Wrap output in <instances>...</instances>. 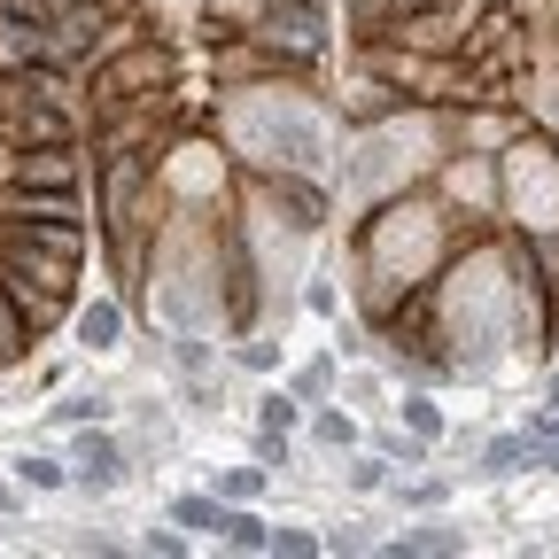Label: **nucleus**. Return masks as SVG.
I'll use <instances>...</instances> for the list:
<instances>
[{"mask_svg":"<svg viewBox=\"0 0 559 559\" xmlns=\"http://www.w3.org/2000/svg\"><path fill=\"white\" fill-rule=\"evenodd\" d=\"M451 234L459 218L428 194H389L373 218L358 226V304L389 326L428 280L451 264Z\"/></svg>","mask_w":559,"mask_h":559,"instance_id":"1","label":"nucleus"},{"mask_svg":"<svg viewBox=\"0 0 559 559\" xmlns=\"http://www.w3.org/2000/svg\"><path fill=\"white\" fill-rule=\"evenodd\" d=\"M226 156L241 171H319L334 164V124L304 102V86H234L218 109Z\"/></svg>","mask_w":559,"mask_h":559,"instance_id":"2","label":"nucleus"},{"mask_svg":"<svg viewBox=\"0 0 559 559\" xmlns=\"http://www.w3.org/2000/svg\"><path fill=\"white\" fill-rule=\"evenodd\" d=\"M498 218H513L521 241L559 234V140L551 132H513L498 148Z\"/></svg>","mask_w":559,"mask_h":559,"instance_id":"3","label":"nucleus"},{"mask_svg":"<svg viewBox=\"0 0 559 559\" xmlns=\"http://www.w3.org/2000/svg\"><path fill=\"white\" fill-rule=\"evenodd\" d=\"M94 117H124V109H156L164 86H171V47L164 39H117L102 62H94Z\"/></svg>","mask_w":559,"mask_h":559,"instance_id":"4","label":"nucleus"},{"mask_svg":"<svg viewBox=\"0 0 559 559\" xmlns=\"http://www.w3.org/2000/svg\"><path fill=\"white\" fill-rule=\"evenodd\" d=\"M241 39L264 55L272 79H304V70L326 55V39H334V16H326V0H272Z\"/></svg>","mask_w":559,"mask_h":559,"instance_id":"5","label":"nucleus"},{"mask_svg":"<svg viewBox=\"0 0 559 559\" xmlns=\"http://www.w3.org/2000/svg\"><path fill=\"white\" fill-rule=\"evenodd\" d=\"M156 179H164V202L171 194L187 202L179 218H210V210H218L210 194L226 187V148H218V140H179L171 156H156Z\"/></svg>","mask_w":559,"mask_h":559,"instance_id":"6","label":"nucleus"},{"mask_svg":"<svg viewBox=\"0 0 559 559\" xmlns=\"http://www.w3.org/2000/svg\"><path fill=\"white\" fill-rule=\"evenodd\" d=\"M389 47H412V55H466L474 47V16H466V0H436V9H412L381 32Z\"/></svg>","mask_w":559,"mask_h":559,"instance_id":"7","label":"nucleus"},{"mask_svg":"<svg viewBox=\"0 0 559 559\" xmlns=\"http://www.w3.org/2000/svg\"><path fill=\"white\" fill-rule=\"evenodd\" d=\"M257 194L272 218H288L296 234H319L334 218V202H326V179L319 171H257Z\"/></svg>","mask_w":559,"mask_h":559,"instance_id":"8","label":"nucleus"},{"mask_svg":"<svg viewBox=\"0 0 559 559\" xmlns=\"http://www.w3.org/2000/svg\"><path fill=\"white\" fill-rule=\"evenodd\" d=\"M117 481H124V443L102 428V419H86L79 443H70V489H94V498H109Z\"/></svg>","mask_w":559,"mask_h":559,"instance_id":"9","label":"nucleus"},{"mask_svg":"<svg viewBox=\"0 0 559 559\" xmlns=\"http://www.w3.org/2000/svg\"><path fill=\"white\" fill-rule=\"evenodd\" d=\"M70 326H79V349H94V358H102V349L124 342V304H117V296H94V304L70 311Z\"/></svg>","mask_w":559,"mask_h":559,"instance_id":"10","label":"nucleus"},{"mask_svg":"<svg viewBox=\"0 0 559 559\" xmlns=\"http://www.w3.org/2000/svg\"><path fill=\"white\" fill-rule=\"evenodd\" d=\"M451 551H466V536L451 521H419V528L389 536V559H451Z\"/></svg>","mask_w":559,"mask_h":559,"instance_id":"11","label":"nucleus"},{"mask_svg":"<svg viewBox=\"0 0 559 559\" xmlns=\"http://www.w3.org/2000/svg\"><path fill=\"white\" fill-rule=\"evenodd\" d=\"M218 536H226L234 551H272V521H264L257 506H226V513H218Z\"/></svg>","mask_w":559,"mask_h":559,"instance_id":"12","label":"nucleus"},{"mask_svg":"<svg viewBox=\"0 0 559 559\" xmlns=\"http://www.w3.org/2000/svg\"><path fill=\"white\" fill-rule=\"evenodd\" d=\"M311 443L334 451V459H342V451H358V419H349L342 404H311Z\"/></svg>","mask_w":559,"mask_h":559,"instance_id":"13","label":"nucleus"},{"mask_svg":"<svg viewBox=\"0 0 559 559\" xmlns=\"http://www.w3.org/2000/svg\"><path fill=\"white\" fill-rule=\"evenodd\" d=\"M264 481H272L264 459H257V466H226L218 481H210V498H218V506H257V498H264Z\"/></svg>","mask_w":559,"mask_h":559,"instance_id":"14","label":"nucleus"},{"mask_svg":"<svg viewBox=\"0 0 559 559\" xmlns=\"http://www.w3.org/2000/svg\"><path fill=\"white\" fill-rule=\"evenodd\" d=\"M396 428H404V436H419V443H443V404H436L428 389H412V396L396 404Z\"/></svg>","mask_w":559,"mask_h":559,"instance_id":"15","label":"nucleus"},{"mask_svg":"<svg viewBox=\"0 0 559 559\" xmlns=\"http://www.w3.org/2000/svg\"><path fill=\"white\" fill-rule=\"evenodd\" d=\"M32 342H39V334H32V319L16 311V296H9V288H0V373H9V366L24 358Z\"/></svg>","mask_w":559,"mask_h":559,"instance_id":"16","label":"nucleus"},{"mask_svg":"<svg viewBox=\"0 0 559 559\" xmlns=\"http://www.w3.org/2000/svg\"><path fill=\"white\" fill-rule=\"evenodd\" d=\"M389 451H342V481L358 489V498H373V489H389Z\"/></svg>","mask_w":559,"mask_h":559,"instance_id":"17","label":"nucleus"},{"mask_svg":"<svg viewBox=\"0 0 559 559\" xmlns=\"http://www.w3.org/2000/svg\"><path fill=\"white\" fill-rule=\"evenodd\" d=\"M9 474H16V489H70V459H47V451L9 459Z\"/></svg>","mask_w":559,"mask_h":559,"instance_id":"18","label":"nucleus"},{"mask_svg":"<svg viewBox=\"0 0 559 559\" xmlns=\"http://www.w3.org/2000/svg\"><path fill=\"white\" fill-rule=\"evenodd\" d=\"M412 9H436V0H349V16H358V32L366 39H381L396 16H412Z\"/></svg>","mask_w":559,"mask_h":559,"instance_id":"19","label":"nucleus"},{"mask_svg":"<svg viewBox=\"0 0 559 559\" xmlns=\"http://www.w3.org/2000/svg\"><path fill=\"white\" fill-rule=\"evenodd\" d=\"M521 466H536V443L513 428V436H498V443H489L481 451V474H521Z\"/></svg>","mask_w":559,"mask_h":559,"instance_id":"20","label":"nucleus"},{"mask_svg":"<svg viewBox=\"0 0 559 559\" xmlns=\"http://www.w3.org/2000/svg\"><path fill=\"white\" fill-rule=\"evenodd\" d=\"M218 513H226V506L210 498V489H187V498H171V521H179V528H194V536H202V528L218 536Z\"/></svg>","mask_w":559,"mask_h":559,"instance_id":"21","label":"nucleus"},{"mask_svg":"<svg viewBox=\"0 0 559 559\" xmlns=\"http://www.w3.org/2000/svg\"><path fill=\"white\" fill-rule=\"evenodd\" d=\"M257 428H280V436H296V428H304V396H296V389H272V396L257 404Z\"/></svg>","mask_w":559,"mask_h":559,"instance_id":"22","label":"nucleus"},{"mask_svg":"<svg viewBox=\"0 0 559 559\" xmlns=\"http://www.w3.org/2000/svg\"><path fill=\"white\" fill-rule=\"evenodd\" d=\"M319 551H326V536H311V528H296V521L272 528V559H319Z\"/></svg>","mask_w":559,"mask_h":559,"instance_id":"23","label":"nucleus"},{"mask_svg":"<svg viewBox=\"0 0 559 559\" xmlns=\"http://www.w3.org/2000/svg\"><path fill=\"white\" fill-rule=\"evenodd\" d=\"M528 109H536V124H544V132L559 140V62L544 70V79H536V86H528Z\"/></svg>","mask_w":559,"mask_h":559,"instance_id":"24","label":"nucleus"},{"mask_svg":"<svg viewBox=\"0 0 559 559\" xmlns=\"http://www.w3.org/2000/svg\"><path fill=\"white\" fill-rule=\"evenodd\" d=\"M55 419H70V428H86V419H109V396H94V389H70V396L55 404Z\"/></svg>","mask_w":559,"mask_h":559,"instance_id":"25","label":"nucleus"},{"mask_svg":"<svg viewBox=\"0 0 559 559\" xmlns=\"http://www.w3.org/2000/svg\"><path fill=\"white\" fill-rule=\"evenodd\" d=\"M296 396H304V404H326V396H334V358H311V366L296 373Z\"/></svg>","mask_w":559,"mask_h":559,"instance_id":"26","label":"nucleus"},{"mask_svg":"<svg viewBox=\"0 0 559 559\" xmlns=\"http://www.w3.org/2000/svg\"><path fill=\"white\" fill-rule=\"evenodd\" d=\"M521 436H528V443H536V451H544V443H551V436H559V389H551V396H544V404H536V412H528V428H521Z\"/></svg>","mask_w":559,"mask_h":559,"instance_id":"27","label":"nucleus"},{"mask_svg":"<svg viewBox=\"0 0 559 559\" xmlns=\"http://www.w3.org/2000/svg\"><path fill=\"white\" fill-rule=\"evenodd\" d=\"M241 366H249V373H280V342H257V334H241Z\"/></svg>","mask_w":559,"mask_h":559,"instance_id":"28","label":"nucleus"},{"mask_svg":"<svg viewBox=\"0 0 559 559\" xmlns=\"http://www.w3.org/2000/svg\"><path fill=\"white\" fill-rule=\"evenodd\" d=\"M140 551H148V559H179V551H187L179 521H171V528H148V536H140Z\"/></svg>","mask_w":559,"mask_h":559,"instance_id":"29","label":"nucleus"},{"mask_svg":"<svg viewBox=\"0 0 559 559\" xmlns=\"http://www.w3.org/2000/svg\"><path fill=\"white\" fill-rule=\"evenodd\" d=\"M304 304H311L319 319H334V288H326V280H311V288H304Z\"/></svg>","mask_w":559,"mask_h":559,"instance_id":"30","label":"nucleus"},{"mask_svg":"<svg viewBox=\"0 0 559 559\" xmlns=\"http://www.w3.org/2000/svg\"><path fill=\"white\" fill-rule=\"evenodd\" d=\"M536 466H544V474H559V436H551V443L536 451Z\"/></svg>","mask_w":559,"mask_h":559,"instance_id":"31","label":"nucleus"},{"mask_svg":"<svg viewBox=\"0 0 559 559\" xmlns=\"http://www.w3.org/2000/svg\"><path fill=\"white\" fill-rule=\"evenodd\" d=\"M0 513H16V481H0Z\"/></svg>","mask_w":559,"mask_h":559,"instance_id":"32","label":"nucleus"}]
</instances>
